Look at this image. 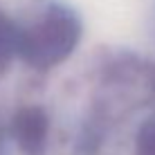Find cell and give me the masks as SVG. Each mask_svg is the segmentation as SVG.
<instances>
[{"label": "cell", "instance_id": "cell-4", "mask_svg": "<svg viewBox=\"0 0 155 155\" xmlns=\"http://www.w3.org/2000/svg\"><path fill=\"white\" fill-rule=\"evenodd\" d=\"M9 54H16V23L0 14V61Z\"/></svg>", "mask_w": 155, "mask_h": 155}, {"label": "cell", "instance_id": "cell-3", "mask_svg": "<svg viewBox=\"0 0 155 155\" xmlns=\"http://www.w3.org/2000/svg\"><path fill=\"white\" fill-rule=\"evenodd\" d=\"M135 155H155V110H151L142 119L135 133V146H133Z\"/></svg>", "mask_w": 155, "mask_h": 155}, {"label": "cell", "instance_id": "cell-2", "mask_svg": "<svg viewBox=\"0 0 155 155\" xmlns=\"http://www.w3.org/2000/svg\"><path fill=\"white\" fill-rule=\"evenodd\" d=\"M47 117L41 113L38 108H23L14 119V137L20 148L34 153L45 144L47 140Z\"/></svg>", "mask_w": 155, "mask_h": 155}, {"label": "cell", "instance_id": "cell-1", "mask_svg": "<svg viewBox=\"0 0 155 155\" xmlns=\"http://www.w3.org/2000/svg\"><path fill=\"white\" fill-rule=\"evenodd\" d=\"M81 23L63 5H47L27 25H16V54L34 68H54L74 52Z\"/></svg>", "mask_w": 155, "mask_h": 155}]
</instances>
